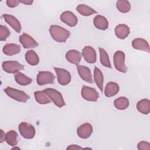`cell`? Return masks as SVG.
Here are the masks:
<instances>
[{
	"mask_svg": "<svg viewBox=\"0 0 150 150\" xmlns=\"http://www.w3.org/2000/svg\"><path fill=\"white\" fill-rule=\"evenodd\" d=\"M49 30L52 38L59 43L66 42L70 35V33L68 30L59 25H51Z\"/></svg>",
	"mask_w": 150,
	"mask_h": 150,
	"instance_id": "cell-1",
	"label": "cell"
},
{
	"mask_svg": "<svg viewBox=\"0 0 150 150\" xmlns=\"http://www.w3.org/2000/svg\"><path fill=\"white\" fill-rule=\"evenodd\" d=\"M4 92L11 98L22 103H26L30 97L24 91L17 90L11 87H7L4 90Z\"/></svg>",
	"mask_w": 150,
	"mask_h": 150,
	"instance_id": "cell-2",
	"label": "cell"
},
{
	"mask_svg": "<svg viewBox=\"0 0 150 150\" xmlns=\"http://www.w3.org/2000/svg\"><path fill=\"white\" fill-rule=\"evenodd\" d=\"M125 53L121 50L116 51L114 54L113 62L115 68L118 71L124 73L127 71V67L125 63Z\"/></svg>",
	"mask_w": 150,
	"mask_h": 150,
	"instance_id": "cell-3",
	"label": "cell"
},
{
	"mask_svg": "<svg viewBox=\"0 0 150 150\" xmlns=\"http://www.w3.org/2000/svg\"><path fill=\"white\" fill-rule=\"evenodd\" d=\"M44 91L47 94L50 100L58 107L61 108L65 105V102L63 100V96L59 91L54 88H47L44 90Z\"/></svg>",
	"mask_w": 150,
	"mask_h": 150,
	"instance_id": "cell-4",
	"label": "cell"
},
{
	"mask_svg": "<svg viewBox=\"0 0 150 150\" xmlns=\"http://www.w3.org/2000/svg\"><path fill=\"white\" fill-rule=\"evenodd\" d=\"M18 129L21 135L25 139H32L36 134L34 127L28 122H22L19 124Z\"/></svg>",
	"mask_w": 150,
	"mask_h": 150,
	"instance_id": "cell-5",
	"label": "cell"
},
{
	"mask_svg": "<svg viewBox=\"0 0 150 150\" xmlns=\"http://www.w3.org/2000/svg\"><path fill=\"white\" fill-rule=\"evenodd\" d=\"M55 76L50 71H40L37 74L36 81L38 85L43 86L47 84H53Z\"/></svg>",
	"mask_w": 150,
	"mask_h": 150,
	"instance_id": "cell-6",
	"label": "cell"
},
{
	"mask_svg": "<svg viewBox=\"0 0 150 150\" xmlns=\"http://www.w3.org/2000/svg\"><path fill=\"white\" fill-rule=\"evenodd\" d=\"M3 70L8 73H16L24 69V66L15 60H8L2 63Z\"/></svg>",
	"mask_w": 150,
	"mask_h": 150,
	"instance_id": "cell-7",
	"label": "cell"
},
{
	"mask_svg": "<svg viewBox=\"0 0 150 150\" xmlns=\"http://www.w3.org/2000/svg\"><path fill=\"white\" fill-rule=\"evenodd\" d=\"M81 94L84 100L89 101H97L99 97V94L95 88L87 86L82 87Z\"/></svg>",
	"mask_w": 150,
	"mask_h": 150,
	"instance_id": "cell-8",
	"label": "cell"
},
{
	"mask_svg": "<svg viewBox=\"0 0 150 150\" xmlns=\"http://www.w3.org/2000/svg\"><path fill=\"white\" fill-rule=\"evenodd\" d=\"M54 70L56 73L58 83L62 86H66L71 81L70 73L66 69L54 67Z\"/></svg>",
	"mask_w": 150,
	"mask_h": 150,
	"instance_id": "cell-9",
	"label": "cell"
},
{
	"mask_svg": "<svg viewBox=\"0 0 150 150\" xmlns=\"http://www.w3.org/2000/svg\"><path fill=\"white\" fill-rule=\"evenodd\" d=\"M60 18L63 23L70 27L75 26L78 22L77 17L72 12L69 11L63 12L60 15Z\"/></svg>",
	"mask_w": 150,
	"mask_h": 150,
	"instance_id": "cell-10",
	"label": "cell"
},
{
	"mask_svg": "<svg viewBox=\"0 0 150 150\" xmlns=\"http://www.w3.org/2000/svg\"><path fill=\"white\" fill-rule=\"evenodd\" d=\"M19 42L25 49L34 48L39 45L32 37L25 33L19 36Z\"/></svg>",
	"mask_w": 150,
	"mask_h": 150,
	"instance_id": "cell-11",
	"label": "cell"
},
{
	"mask_svg": "<svg viewBox=\"0 0 150 150\" xmlns=\"http://www.w3.org/2000/svg\"><path fill=\"white\" fill-rule=\"evenodd\" d=\"M82 55L84 60L88 63L93 64L96 62V52L95 49L90 46H85L82 50Z\"/></svg>",
	"mask_w": 150,
	"mask_h": 150,
	"instance_id": "cell-12",
	"label": "cell"
},
{
	"mask_svg": "<svg viewBox=\"0 0 150 150\" xmlns=\"http://www.w3.org/2000/svg\"><path fill=\"white\" fill-rule=\"evenodd\" d=\"M93 132V127L88 122L80 125L77 129V135L83 139H87L90 137Z\"/></svg>",
	"mask_w": 150,
	"mask_h": 150,
	"instance_id": "cell-13",
	"label": "cell"
},
{
	"mask_svg": "<svg viewBox=\"0 0 150 150\" xmlns=\"http://www.w3.org/2000/svg\"><path fill=\"white\" fill-rule=\"evenodd\" d=\"M77 69L80 77L85 81L88 83H93V80L90 69L83 65H77Z\"/></svg>",
	"mask_w": 150,
	"mask_h": 150,
	"instance_id": "cell-14",
	"label": "cell"
},
{
	"mask_svg": "<svg viewBox=\"0 0 150 150\" xmlns=\"http://www.w3.org/2000/svg\"><path fill=\"white\" fill-rule=\"evenodd\" d=\"M5 21L16 32L20 33L21 31L22 26L20 22L15 16L11 15L4 14L2 15Z\"/></svg>",
	"mask_w": 150,
	"mask_h": 150,
	"instance_id": "cell-15",
	"label": "cell"
},
{
	"mask_svg": "<svg viewBox=\"0 0 150 150\" xmlns=\"http://www.w3.org/2000/svg\"><path fill=\"white\" fill-rule=\"evenodd\" d=\"M132 46L136 50H142L149 53V46L146 40L142 38H136L132 41Z\"/></svg>",
	"mask_w": 150,
	"mask_h": 150,
	"instance_id": "cell-16",
	"label": "cell"
},
{
	"mask_svg": "<svg viewBox=\"0 0 150 150\" xmlns=\"http://www.w3.org/2000/svg\"><path fill=\"white\" fill-rule=\"evenodd\" d=\"M65 57L69 63L78 65L81 60V54L78 50L72 49L67 52Z\"/></svg>",
	"mask_w": 150,
	"mask_h": 150,
	"instance_id": "cell-17",
	"label": "cell"
},
{
	"mask_svg": "<svg viewBox=\"0 0 150 150\" xmlns=\"http://www.w3.org/2000/svg\"><path fill=\"white\" fill-rule=\"evenodd\" d=\"M115 35L120 39H125L129 34V28L125 24H119L115 28Z\"/></svg>",
	"mask_w": 150,
	"mask_h": 150,
	"instance_id": "cell-18",
	"label": "cell"
},
{
	"mask_svg": "<svg viewBox=\"0 0 150 150\" xmlns=\"http://www.w3.org/2000/svg\"><path fill=\"white\" fill-rule=\"evenodd\" d=\"M93 23L94 26L100 30H104L108 28V22L105 17L97 15L93 19Z\"/></svg>",
	"mask_w": 150,
	"mask_h": 150,
	"instance_id": "cell-19",
	"label": "cell"
},
{
	"mask_svg": "<svg viewBox=\"0 0 150 150\" xmlns=\"http://www.w3.org/2000/svg\"><path fill=\"white\" fill-rule=\"evenodd\" d=\"M120 90L118 83L113 81L108 82L104 89V94L107 97H111L116 95Z\"/></svg>",
	"mask_w": 150,
	"mask_h": 150,
	"instance_id": "cell-20",
	"label": "cell"
},
{
	"mask_svg": "<svg viewBox=\"0 0 150 150\" xmlns=\"http://www.w3.org/2000/svg\"><path fill=\"white\" fill-rule=\"evenodd\" d=\"M3 53L8 56L16 54L21 52V46L15 43H7L2 49Z\"/></svg>",
	"mask_w": 150,
	"mask_h": 150,
	"instance_id": "cell-21",
	"label": "cell"
},
{
	"mask_svg": "<svg viewBox=\"0 0 150 150\" xmlns=\"http://www.w3.org/2000/svg\"><path fill=\"white\" fill-rule=\"evenodd\" d=\"M137 108L141 113L148 114L150 112V101L146 98L139 100L137 104Z\"/></svg>",
	"mask_w": 150,
	"mask_h": 150,
	"instance_id": "cell-22",
	"label": "cell"
},
{
	"mask_svg": "<svg viewBox=\"0 0 150 150\" xmlns=\"http://www.w3.org/2000/svg\"><path fill=\"white\" fill-rule=\"evenodd\" d=\"M25 60L31 66H36L39 62V58L36 53L33 50H29L25 53Z\"/></svg>",
	"mask_w": 150,
	"mask_h": 150,
	"instance_id": "cell-23",
	"label": "cell"
},
{
	"mask_svg": "<svg viewBox=\"0 0 150 150\" xmlns=\"http://www.w3.org/2000/svg\"><path fill=\"white\" fill-rule=\"evenodd\" d=\"M36 101L40 104H46L50 102L51 100L47 94L43 91H36L34 93Z\"/></svg>",
	"mask_w": 150,
	"mask_h": 150,
	"instance_id": "cell-24",
	"label": "cell"
},
{
	"mask_svg": "<svg viewBox=\"0 0 150 150\" xmlns=\"http://www.w3.org/2000/svg\"><path fill=\"white\" fill-rule=\"evenodd\" d=\"M76 10L80 15L84 16H90L93 14L97 13V12L95 11L93 8L85 4H80L77 5V6L76 7Z\"/></svg>",
	"mask_w": 150,
	"mask_h": 150,
	"instance_id": "cell-25",
	"label": "cell"
},
{
	"mask_svg": "<svg viewBox=\"0 0 150 150\" xmlns=\"http://www.w3.org/2000/svg\"><path fill=\"white\" fill-rule=\"evenodd\" d=\"M94 80L100 90L103 92L104 77L101 71L97 67H95L94 70Z\"/></svg>",
	"mask_w": 150,
	"mask_h": 150,
	"instance_id": "cell-26",
	"label": "cell"
},
{
	"mask_svg": "<svg viewBox=\"0 0 150 150\" xmlns=\"http://www.w3.org/2000/svg\"><path fill=\"white\" fill-rule=\"evenodd\" d=\"M5 141L11 146H15L18 143V134L14 130H10L6 134Z\"/></svg>",
	"mask_w": 150,
	"mask_h": 150,
	"instance_id": "cell-27",
	"label": "cell"
},
{
	"mask_svg": "<svg viewBox=\"0 0 150 150\" xmlns=\"http://www.w3.org/2000/svg\"><path fill=\"white\" fill-rule=\"evenodd\" d=\"M14 77L16 82L21 86L29 85L32 81V80L31 78L26 76V75H25L24 74L19 71L15 73Z\"/></svg>",
	"mask_w": 150,
	"mask_h": 150,
	"instance_id": "cell-28",
	"label": "cell"
},
{
	"mask_svg": "<svg viewBox=\"0 0 150 150\" xmlns=\"http://www.w3.org/2000/svg\"><path fill=\"white\" fill-rule=\"evenodd\" d=\"M129 100L125 97H120L115 99L114 101L115 107L120 110H124L128 108L129 106Z\"/></svg>",
	"mask_w": 150,
	"mask_h": 150,
	"instance_id": "cell-29",
	"label": "cell"
},
{
	"mask_svg": "<svg viewBox=\"0 0 150 150\" xmlns=\"http://www.w3.org/2000/svg\"><path fill=\"white\" fill-rule=\"evenodd\" d=\"M99 52H100V62L103 66L108 68H111V63L110 61V59L108 57V54H107V52L101 47H99Z\"/></svg>",
	"mask_w": 150,
	"mask_h": 150,
	"instance_id": "cell-30",
	"label": "cell"
},
{
	"mask_svg": "<svg viewBox=\"0 0 150 150\" xmlns=\"http://www.w3.org/2000/svg\"><path fill=\"white\" fill-rule=\"evenodd\" d=\"M117 9L122 13H127L131 9V5L129 1L126 0H120L116 3Z\"/></svg>",
	"mask_w": 150,
	"mask_h": 150,
	"instance_id": "cell-31",
	"label": "cell"
},
{
	"mask_svg": "<svg viewBox=\"0 0 150 150\" xmlns=\"http://www.w3.org/2000/svg\"><path fill=\"white\" fill-rule=\"evenodd\" d=\"M11 32L8 28L5 26L0 25V40L5 41L7 38L10 35Z\"/></svg>",
	"mask_w": 150,
	"mask_h": 150,
	"instance_id": "cell-32",
	"label": "cell"
},
{
	"mask_svg": "<svg viewBox=\"0 0 150 150\" xmlns=\"http://www.w3.org/2000/svg\"><path fill=\"white\" fill-rule=\"evenodd\" d=\"M137 148L139 150H150V144L146 141H141L138 144Z\"/></svg>",
	"mask_w": 150,
	"mask_h": 150,
	"instance_id": "cell-33",
	"label": "cell"
},
{
	"mask_svg": "<svg viewBox=\"0 0 150 150\" xmlns=\"http://www.w3.org/2000/svg\"><path fill=\"white\" fill-rule=\"evenodd\" d=\"M6 3L8 6L10 8H15L19 5L20 1L16 0H7Z\"/></svg>",
	"mask_w": 150,
	"mask_h": 150,
	"instance_id": "cell-34",
	"label": "cell"
},
{
	"mask_svg": "<svg viewBox=\"0 0 150 150\" xmlns=\"http://www.w3.org/2000/svg\"><path fill=\"white\" fill-rule=\"evenodd\" d=\"M67 149H73V150H77V149H83L82 147L77 145H70L68 146L66 148Z\"/></svg>",
	"mask_w": 150,
	"mask_h": 150,
	"instance_id": "cell-35",
	"label": "cell"
},
{
	"mask_svg": "<svg viewBox=\"0 0 150 150\" xmlns=\"http://www.w3.org/2000/svg\"><path fill=\"white\" fill-rule=\"evenodd\" d=\"M0 142L2 143L3 142H4L5 141L6 139V134H5V132H4V131L2 129H0Z\"/></svg>",
	"mask_w": 150,
	"mask_h": 150,
	"instance_id": "cell-36",
	"label": "cell"
},
{
	"mask_svg": "<svg viewBox=\"0 0 150 150\" xmlns=\"http://www.w3.org/2000/svg\"><path fill=\"white\" fill-rule=\"evenodd\" d=\"M21 3L27 5H30L33 2V1L31 0H25V1H19Z\"/></svg>",
	"mask_w": 150,
	"mask_h": 150,
	"instance_id": "cell-37",
	"label": "cell"
},
{
	"mask_svg": "<svg viewBox=\"0 0 150 150\" xmlns=\"http://www.w3.org/2000/svg\"><path fill=\"white\" fill-rule=\"evenodd\" d=\"M20 149V148H19V147H15V146H14V147H13V148H12V149Z\"/></svg>",
	"mask_w": 150,
	"mask_h": 150,
	"instance_id": "cell-38",
	"label": "cell"
}]
</instances>
